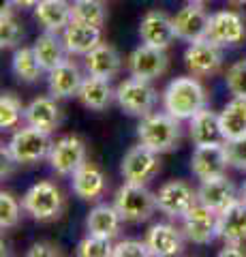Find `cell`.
<instances>
[{
	"instance_id": "cell-23",
	"label": "cell",
	"mask_w": 246,
	"mask_h": 257,
	"mask_svg": "<svg viewBox=\"0 0 246 257\" xmlns=\"http://www.w3.org/2000/svg\"><path fill=\"white\" fill-rule=\"evenodd\" d=\"M190 140L195 146H205V144H225L223 131H220V118L212 109L203 107L190 118L188 126Z\"/></svg>"
},
{
	"instance_id": "cell-26",
	"label": "cell",
	"mask_w": 246,
	"mask_h": 257,
	"mask_svg": "<svg viewBox=\"0 0 246 257\" xmlns=\"http://www.w3.org/2000/svg\"><path fill=\"white\" fill-rule=\"evenodd\" d=\"M122 214L118 212L116 206H107V204H99L94 206L88 219H86V227H88V234L92 236H101V238H107L112 240L118 229H120V223H122Z\"/></svg>"
},
{
	"instance_id": "cell-17",
	"label": "cell",
	"mask_w": 246,
	"mask_h": 257,
	"mask_svg": "<svg viewBox=\"0 0 246 257\" xmlns=\"http://www.w3.org/2000/svg\"><path fill=\"white\" fill-rule=\"evenodd\" d=\"M129 71L133 77L141 79H156L167 71V56L165 50H156L150 45H139L129 56Z\"/></svg>"
},
{
	"instance_id": "cell-20",
	"label": "cell",
	"mask_w": 246,
	"mask_h": 257,
	"mask_svg": "<svg viewBox=\"0 0 246 257\" xmlns=\"http://www.w3.org/2000/svg\"><path fill=\"white\" fill-rule=\"evenodd\" d=\"M62 41H65V47L69 54L86 56L101 43V28L71 20L69 26L62 30Z\"/></svg>"
},
{
	"instance_id": "cell-21",
	"label": "cell",
	"mask_w": 246,
	"mask_h": 257,
	"mask_svg": "<svg viewBox=\"0 0 246 257\" xmlns=\"http://www.w3.org/2000/svg\"><path fill=\"white\" fill-rule=\"evenodd\" d=\"M197 195H199V202L203 206L212 208L214 212H220L235 199V187L227 176H214V178L201 180Z\"/></svg>"
},
{
	"instance_id": "cell-42",
	"label": "cell",
	"mask_w": 246,
	"mask_h": 257,
	"mask_svg": "<svg viewBox=\"0 0 246 257\" xmlns=\"http://www.w3.org/2000/svg\"><path fill=\"white\" fill-rule=\"evenodd\" d=\"M41 0H9V5H15L20 9H35Z\"/></svg>"
},
{
	"instance_id": "cell-29",
	"label": "cell",
	"mask_w": 246,
	"mask_h": 257,
	"mask_svg": "<svg viewBox=\"0 0 246 257\" xmlns=\"http://www.w3.org/2000/svg\"><path fill=\"white\" fill-rule=\"evenodd\" d=\"M35 54H37V60L41 62L43 71L50 73L52 69H56L58 64H62L67 58V47H65V41H60L58 39V32H50L45 30V35H41L35 41Z\"/></svg>"
},
{
	"instance_id": "cell-39",
	"label": "cell",
	"mask_w": 246,
	"mask_h": 257,
	"mask_svg": "<svg viewBox=\"0 0 246 257\" xmlns=\"http://www.w3.org/2000/svg\"><path fill=\"white\" fill-rule=\"evenodd\" d=\"M150 255V248L146 242L139 240H122L114 246V257H146Z\"/></svg>"
},
{
	"instance_id": "cell-14",
	"label": "cell",
	"mask_w": 246,
	"mask_h": 257,
	"mask_svg": "<svg viewBox=\"0 0 246 257\" xmlns=\"http://www.w3.org/2000/svg\"><path fill=\"white\" fill-rule=\"evenodd\" d=\"M173 22V30H176V37L182 41L195 43L199 39H205V32H208V22L210 15L205 13V9L197 3L186 5L184 9H180L176 15L171 18Z\"/></svg>"
},
{
	"instance_id": "cell-33",
	"label": "cell",
	"mask_w": 246,
	"mask_h": 257,
	"mask_svg": "<svg viewBox=\"0 0 246 257\" xmlns=\"http://www.w3.org/2000/svg\"><path fill=\"white\" fill-rule=\"evenodd\" d=\"M22 39H24L22 24L13 18L9 7H3V15H0V45L9 50V47L22 43Z\"/></svg>"
},
{
	"instance_id": "cell-19",
	"label": "cell",
	"mask_w": 246,
	"mask_h": 257,
	"mask_svg": "<svg viewBox=\"0 0 246 257\" xmlns=\"http://www.w3.org/2000/svg\"><path fill=\"white\" fill-rule=\"evenodd\" d=\"M84 64L88 75L94 77H103V79H112L120 73L122 69V58L112 45L107 43H99L94 50H90L84 56Z\"/></svg>"
},
{
	"instance_id": "cell-32",
	"label": "cell",
	"mask_w": 246,
	"mask_h": 257,
	"mask_svg": "<svg viewBox=\"0 0 246 257\" xmlns=\"http://www.w3.org/2000/svg\"><path fill=\"white\" fill-rule=\"evenodd\" d=\"M71 13H73L75 22H84L97 28H103V24L107 20L105 7H103L101 0H73Z\"/></svg>"
},
{
	"instance_id": "cell-40",
	"label": "cell",
	"mask_w": 246,
	"mask_h": 257,
	"mask_svg": "<svg viewBox=\"0 0 246 257\" xmlns=\"http://www.w3.org/2000/svg\"><path fill=\"white\" fill-rule=\"evenodd\" d=\"M37 255H60L56 248L50 246V244H33L28 248V257H37Z\"/></svg>"
},
{
	"instance_id": "cell-45",
	"label": "cell",
	"mask_w": 246,
	"mask_h": 257,
	"mask_svg": "<svg viewBox=\"0 0 246 257\" xmlns=\"http://www.w3.org/2000/svg\"><path fill=\"white\" fill-rule=\"evenodd\" d=\"M242 199L246 202V184H244V189H242Z\"/></svg>"
},
{
	"instance_id": "cell-16",
	"label": "cell",
	"mask_w": 246,
	"mask_h": 257,
	"mask_svg": "<svg viewBox=\"0 0 246 257\" xmlns=\"http://www.w3.org/2000/svg\"><path fill=\"white\" fill-rule=\"evenodd\" d=\"M216 234L227 244H244L246 242V202L233 199L227 208L218 212Z\"/></svg>"
},
{
	"instance_id": "cell-11",
	"label": "cell",
	"mask_w": 246,
	"mask_h": 257,
	"mask_svg": "<svg viewBox=\"0 0 246 257\" xmlns=\"http://www.w3.org/2000/svg\"><path fill=\"white\" fill-rule=\"evenodd\" d=\"M205 39H210L216 45H237L246 39V24L235 11H218L210 15L208 32Z\"/></svg>"
},
{
	"instance_id": "cell-34",
	"label": "cell",
	"mask_w": 246,
	"mask_h": 257,
	"mask_svg": "<svg viewBox=\"0 0 246 257\" xmlns=\"http://www.w3.org/2000/svg\"><path fill=\"white\" fill-rule=\"evenodd\" d=\"M24 109L22 103L18 96H13L11 92H5L3 99H0V126L3 128H13L18 126L20 118L24 116Z\"/></svg>"
},
{
	"instance_id": "cell-36",
	"label": "cell",
	"mask_w": 246,
	"mask_h": 257,
	"mask_svg": "<svg viewBox=\"0 0 246 257\" xmlns=\"http://www.w3.org/2000/svg\"><path fill=\"white\" fill-rule=\"evenodd\" d=\"M79 257H109L114 255V246L107 238H101V236H88L86 240L77 244V251Z\"/></svg>"
},
{
	"instance_id": "cell-28",
	"label": "cell",
	"mask_w": 246,
	"mask_h": 257,
	"mask_svg": "<svg viewBox=\"0 0 246 257\" xmlns=\"http://www.w3.org/2000/svg\"><path fill=\"white\" fill-rule=\"evenodd\" d=\"M79 101H82L84 107L88 109H105L109 103H112V99L116 96V92L112 90V86H109V79H103V77H86L82 82V88H79Z\"/></svg>"
},
{
	"instance_id": "cell-13",
	"label": "cell",
	"mask_w": 246,
	"mask_h": 257,
	"mask_svg": "<svg viewBox=\"0 0 246 257\" xmlns=\"http://www.w3.org/2000/svg\"><path fill=\"white\" fill-rule=\"evenodd\" d=\"M229 165L225 144H205L197 146L190 157V170L199 180L214 178V176H225Z\"/></svg>"
},
{
	"instance_id": "cell-31",
	"label": "cell",
	"mask_w": 246,
	"mask_h": 257,
	"mask_svg": "<svg viewBox=\"0 0 246 257\" xmlns=\"http://www.w3.org/2000/svg\"><path fill=\"white\" fill-rule=\"evenodd\" d=\"M11 67H13V73L22 82H37L43 73V67L41 62L37 60V54L33 47H20L15 50L13 54V60H11Z\"/></svg>"
},
{
	"instance_id": "cell-1",
	"label": "cell",
	"mask_w": 246,
	"mask_h": 257,
	"mask_svg": "<svg viewBox=\"0 0 246 257\" xmlns=\"http://www.w3.org/2000/svg\"><path fill=\"white\" fill-rule=\"evenodd\" d=\"M205 103H208L205 88L195 77H176L163 92L165 111L178 120H190L205 107Z\"/></svg>"
},
{
	"instance_id": "cell-3",
	"label": "cell",
	"mask_w": 246,
	"mask_h": 257,
	"mask_svg": "<svg viewBox=\"0 0 246 257\" xmlns=\"http://www.w3.org/2000/svg\"><path fill=\"white\" fill-rule=\"evenodd\" d=\"M114 206L118 208V212L122 214L124 221L141 223V221H148L154 214V210L158 208V202H156V193H150L146 189V184L124 182L116 191Z\"/></svg>"
},
{
	"instance_id": "cell-44",
	"label": "cell",
	"mask_w": 246,
	"mask_h": 257,
	"mask_svg": "<svg viewBox=\"0 0 246 257\" xmlns=\"http://www.w3.org/2000/svg\"><path fill=\"white\" fill-rule=\"evenodd\" d=\"M188 3H197V5H203V3H208V0H188Z\"/></svg>"
},
{
	"instance_id": "cell-10",
	"label": "cell",
	"mask_w": 246,
	"mask_h": 257,
	"mask_svg": "<svg viewBox=\"0 0 246 257\" xmlns=\"http://www.w3.org/2000/svg\"><path fill=\"white\" fill-rule=\"evenodd\" d=\"M158 210H163L169 216H184L195 204H199V195L193 187H188L182 180H171L165 182L156 193Z\"/></svg>"
},
{
	"instance_id": "cell-35",
	"label": "cell",
	"mask_w": 246,
	"mask_h": 257,
	"mask_svg": "<svg viewBox=\"0 0 246 257\" xmlns=\"http://www.w3.org/2000/svg\"><path fill=\"white\" fill-rule=\"evenodd\" d=\"M22 208L20 202L15 199L11 193H0V227L3 229H9L15 227L20 223V216H22Z\"/></svg>"
},
{
	"instance_id": "cell-2",
	"label": "cell",
	"mask_w": 246,
	"mask_h": 257,
	"mask_svg": "<svg viewBox=\"0 0 246 257\" xmlns=\"http://www.w3.org/2000/svg\"><path fill=\"white\" fill-rule=\"evenodd\" d=\"M139 144H144L154 152H169L180 142V120L167 111L163 114H148L141 118L137 126Z\"/></svg>"
},
{
	"instance_id": "cell-4",
	"label": "cell",
	"mask_w": 246,
	"mask_h": 257,
	"mask_svg": "<svg viewBox=\"0 0 246 257\" xmlns=\"http://www.w3.org/2000/svg\"><path fill=\"white\" fill-rule=\"evenodd\" d=\"M52 146H54V142L50 138V133L28 124L13 133V138L7 144L5 150L9 152L15 163L28 165V163L41 161L43 157H50Z\"/></svg>"
},
{
	"instance_id": "cell-8",
	"label": "cell",
	"mask_w": 246,
	"mask_h": 257,
	"mask_svg": "<svg viewBox=\"0 0 246 257\" xmlns=\"http://www.w3.org/2000/svg\"><path fill=\"white\" fill-rule=\"evenodd\" d=\"M50 165L60 176H73L86 163V144L77 135H65L54 142L50 150Z\"/></svg>"
},
{
	"instance_id": "cell-9",
	"label": "cell",
	"mask_w": 246,
	"mask_h": 257,
	"mask_svg": "<svg viewBox=\"0 0 246 257\" xmlns=\"http://www.w3.org/2000/svg\"><path fill=\"white\" fill-rule=\"evenodd\" d=\"M216 223H218V212L212 208L203 206L201 202L195 204L190 210L182 216V229L184 236L193 244H210L216 238Z\"/></svg>"
},
{
	"instance_id": "cell-6",
	"label": "cell",
	"mask_w": 246,
	"mask_h": 257,
	"mask_svg": "<svg viewBox=\"0 0 246 257\" xmlns=\"http://www.w3.org/2000/svg\"><path fill=\"white\" fill-rule=\"evenodd\" d=\"M22 206L33 219L37 221H52L62 210V193L52 182H37L33 184L22 199Z\"/></svg>"
},
{
	"instance_id": "cell-22",
	"label": "cell",
	"mask_w": 246,
	"mask_h": 257,
	"mask_svg": "<svg viewBox=\"0 0 246 257\" xmlns=\"http://www.w3.org/2000/svg\"><path fill=\"white\" fill-rule=\"evenodd\" d=\"M47 75H50L47 77V86H50V94L54 99H69V96L77 94L84 82L77 64H73L71 60H65L62 64H58Z\"/></svg>"
},
{
	"instance_id": "cell-5",
	"label": "cell",
	"mask_w": 246,
	"mask_h": 257,
	"mask_svg": "<svg viewBox=\"0 0 246 257\" xmlns=\"http://www.w3.org/2000/svg\"><path fill=\"white\" fill-rule=\"evenodd\" d=\"M156 90L150 86L148 79L129 77L116 88V101L126 114L131 116H148L156 105Z\"/></svg>"
},
{
	"instance_id": "cell-24",
	"label": "cell",
	"mask_w": 246,
	"mask_h": 257,
	"mask_svg": "<svg viewBox=\"0 0 246 257\" xmlns=\"http://www.w3.org/2000/svg\"><path fill=\"white\" fill-rule=\"evenodd\" d=\"M73 193L84 202H94L105 193V176L97 165L86 161L73 174Z\"/></svg>"
},
{
	"instance_id": "cell-41",
	"label": "cell",
	"mask_w": 246,
	"mask_h": 257,
	"mask_svg": "<svg viewBox=\"0 0 246 257\" xmlns=\"http://www.w3.org/2000/svg\"><path fill=\"white\" fill-rule=\"evenodd\" d=\"M218 255L220 257H233V255L235 257H246V251L242 248V244H227Z\"/></svg>"
},
{
	"instance_id": "cell-18",
	"label": "cell",
	"mask_w": 246,
	"mask_h": 257,
	"mask_svg": "<svg viewBox=\"0 0 246 257\" xmlns=\"http://www.w3.org/2000/svg\"><path fill=\"white\" fill-rule=\"evenodd\" d=\"M146 244L150 248V255L156 257H171L182 253V231L178 227H173L169 223H156L150 227L146 236Z\"/></svg>"
},
{
	"instance_id": "cell-7",
	"label": "cell",
	"mask_w": 246,
	"mask_h": 257,
	"mask_svg": "<svg viewBox=\"0 0 246 257\" xmlns=\"http://www.w3.org/2000/svg\"><path fill=\"white\" fill-rule=\"evenodd\" d=\"M161 170V161H158V152L150 150L144 144L133 146L122 159V178L124 182L131 184H148Z\"/></svg>"
},
{
	"instance_id": "cell-37",
	"label": "cell",
	"mask_w": 246,
	"mask_h": 257,
	"mask_svg": "<svg viewBox=\"0 0 246 257\" xmlns=\"http://www.w3.org/2000/svg\"><path fill=\"white\" fill-rule=\"evenodd\" d=\"M225 82L233 96L246 99V60H237L227 69Z\"/></svg>"
},
{
	"instance_id": "cell-30",
	"label": "cell",
	"mask_w": 246,
	"mask_h": 257,
	"mask_svg": "<svg viewBox=\"0 0 246 257\" xmlns=\"http://www.w3.org/2000/svg\"><path fill=\"white\" fill-rule=\"evenodd\" d=\"M218 118H220V131H223L225 142L244 135L246 133V99L233 96L225 105V109L218 114Z\"/></svg>"
},
{
	"instance_id": "cell-25",
	"label": "cell",
	"mask_w": 246,
	"mask_h": 257,
	"mask_svg": "<svg viewBox=\"0 0 246 257\" xmlns=\"http://www.w3.org/2000/svg\"><path fill=\"white\" fill-rule=\"evenodd\" d=\"M35 20L45 30L60 32L71 24L73 13H71V5L67 0H41L35 7Z\"/></svg>"
},
{
	"instance_id": "cell-43",
	"label": "cell",
	"mask_w": 246,
	"mask_h": 257,
	"mask_svg": "<svg viewBox=\"0 0 246 257\" xmlns=\"http://www.w3.org/2000/svg\"><path fill=\"white\" fill-rule=\"evenodd\" d=\"M231 5H235V7H240V5H246V0H229Z\"/></svg>"
},
{
	"instance_id": "cell-27",
	"label": "cell",
	"mask_w": 246,
	"mask_h": 257,
	"mask_svg": "<svg viewBox=\"0 0 246 257\" xmlns=\"http://www.w3.org/2000/svg\"><path fill=\"white\" fill-rule=\"evenodd\" d=\"M24 118L30 126H37L41 131L52 133L60 122V109L56 105V101L50 96H39L24 111Z\"/></svg>"
},
{
	"instance_id": "cell-12",
	"label": "cell",
	"mask_w": 246,
	"mask_h": 257,
	"mask_svg": "<svg viewBox=\"0 0 246 257\" xmlns=\"http://www.w3.org/2000/svg\"><path fill=\"white\" fill-rule=\"evenodd\" d=\"M186 69L195 77H205L216 73L223 64V54H220V45L212 43L210 39H199V41L190 43L188 50L184 52Z\"/></svg>"
},
{
	"instance_id": "cell-38",
	"label": "cell",
	"mask_w": 246,
	"mask_h": 257,
	"mask_svg": "<svg viewBox=\"0 0 246 257\" xmlns=\"http://www.w3.org/2000/svg\"><path fill=\"white\" fill-rule=\"evenodd\" d=\"M225 150H227L229 165L237 167V170H246V133L240 135V138L227 140Z\"/></svg>"
},
{
	"instance_id": "cell-15",
	"label": "cell",
	"mask_w": 246,
	"mask_h": 257,
	"mask_svg": "<svg viewBox=\"0 0 246 257\" xmlns=\"http://www.w3.org/2000/svg\"><path fill=\"white\" fill-rule=\"evenodd\" d=\"M139 37L141 43L156 47V50H167L176 37L173 22L161 11H148L139 22Z\"/></svg>"
}]
</instances>
